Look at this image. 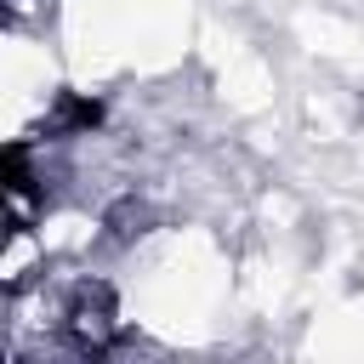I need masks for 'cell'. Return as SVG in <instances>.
<instances>
[{"label":"cell","instance_id":"1","mask_svg":"<svg viewBox=\"0 0 364 364\" xmlns=\"http://www.w3.org/2000/svg\"><path fill=\"white\" fill-rule=\"evenodd\" d=\"M34 216H40V176H34L28 154L11 148V154H0V267L23 262ZM0 284H6V273H0Z\"/></svg>","mask_w":364,"mask_h":364},{"label":"cell","instance_id":"2","mask_svg":"<svg viewBox=\"0 0 364 364\" xmlns=\"http://www.w3.org/2000/svg\"><path fill=\"white\" fill-rule=\"evenodd\" d=\"M63 336L68 347L80 353H108L119 341V307H114V290L108 284H80L63 307Z\"/></svg>","mask_w":364,"mask_h":364}]
</instances>
